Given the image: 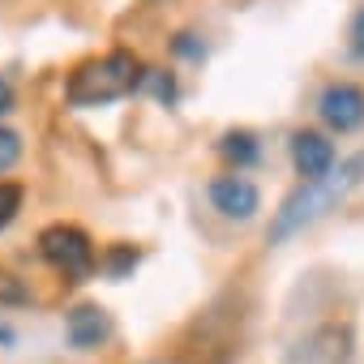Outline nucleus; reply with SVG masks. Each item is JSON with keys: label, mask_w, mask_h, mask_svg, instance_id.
<instances>
[{"label": "nucleus", "mask_w": 364, "mask_h": 364, "mask_svg": "<svg viewBox=\"0 0 364 364\" xmlns=\"http://www.w3.org/2000/svg\"><path fill=\"white\" fill-rule=\"evenodd\" d=\"M26 300H31L26 283L18 274H9V270H0V304H26Z\"/></svg>", "instance_id": "nucleus-11"}, {"label": "nucleus", "mask_w": 364, "mask_h": 364, "mask_svg": "<svg viewBox=\"0 0 364 364\" xmlns=\"http://www.w3.org/2000/svg\"><path fill=\"white\" fill-rule=\"evenodd\" d=\"M291 163L304 180H321L334 167V141L317 129H296L291 133Z\"/></svg>", "instance_id": "nucleus-7"}, {"label": "nucleus", "mask_w": 364, "mask_h": 364, "mask_svg": "<svg viewBox=\"0 0 364 364\" xmlns=\"http://www.w3.org/2000/svg\"><path fill=\"white\" fill-rule=\"evenodd\" d=\"M360 185H364V150L351 154V159H343V163H334L321 180H304L300 189H291L287 202L279 206L274 223H270V240H287L291 232L309 228L313 219H321L326 210H334Z\"/></svg>", "instance_id": "nucleus-1"}, {"label": "nucleus", "mask_w": 364, "mask_h": 364, "mask_svg": "<svg viewBox=\"0 0 364 364\" xmlns=\"http://www.w3.org/2000/svg\"><path fill=\"white\" fill-rule=\"evenodd\" d=\"M351 355V334L338 326H317L313 334L300 338V347L287 351V364H347Z\"/></svg>", "instance_id": "nucleus-6"}, {"label": "nucleus", "mask_w": 364, "mask_h": 364, "mask_svg": "<svg viewBox=\"0 0 364 364\" xmlns=\"http://www.w3.org/2000/svg\"><path fill=\"white\" fill-rule=\"evenodd\" d=\"M141 60L133 52H107V56H95L86 65H77L65 82V99L73 107H103V103H116L124 95H133L141 86Z\"/></svg>", "instance_id": "nucleus-2"}, {"label": "nucleus", "mask_w": 364, "mask_h": 364, "mask_svg": "<svg viewBox=\"0 0 364 364\" xmlns=\"http://www.w3.org/2000/svg\"><path fill=\"white\" fill-rule=\"evenodd\" d=\"M210 202L223 219H236V223H249L257 210H262V193L249 176L240 171H228V176H215L210 180Z\"/></svg>", "instance_id": "nucleus-5"}, {"label": "nucleus", "mask_w": 364, "mask_h": 364, "mask_svg": "<svg viewBox=\"0 0 364 364\" xmlns=\"http://www.w3.org/2000/svg\"><path fill=\"white\" fill-rule=\"evenodd\" d=\"M317 116L334 133H355L364 124V90L355 82H330L317 95Z\"/></svg>", "instance_id": "nucleus-4"}, {"label": "nucleus", "mask_w": 364, "mask_h": 364, "mask_svg": "<svg viewBox=\"0 0 364 364\" xmlns=\"http://www.w3.org/2000/svg\"><path fill=\"white\" fill-rule=\"evenodd\" d=\"M22 202H26V189H22V185H14V180H0V232H5V228L18 219Z\"/></svg>", "instance_id": "nucleus-10"}, {"label": "nucleus", "mask_w": 364, "mask_h": 364, "mask_svg": "<svg viewBox=\"0 0 364 364\" xmlns=\"http://www.w3.org/2000/svg\"><path fill=\"white\" fill-rule=\"evenodd\" d=\"M146 364H180V360H146Z\"/></svg>", "instance_id": "nucleus-16"}, {"label": "nucleus", "mask_w": 364, "mask_h": 364, "mask_svg": "<svg viewBox=\"0 0 364 364\" xmlns=\"http://www.w3.org/2000/svg\"><path fill=\"white\" fill-rule=\"evenodd\" d=\"M18 159H22V137H18L14 129L0 124V171H9Z\"/></svg>", "instance_id": "nucleus-12"}, {"label": "nucleus", "mask_w": 364, "mask_h": 364, "mask_svg": "<svg viewBox=\"0 0 364 364\" xmlns=\"http://www.w3.org/2000/svg\"><path fill=\"white\" fill-rule=\"evenodd\" d=\"M14 107V86H9V77L5 73H0V116H5Z\"/></svg>", "instance_id": "nucleus-15"}, {"label": "nucleus", "mask_w": 364, "mask_h": 364, "mask_svg": "<svg viewBox=\"0 0 364 364\" xmlns=\"http://www.w3.org/2000/svg\"><path fill=\"white\" fill-rule=\"evenodd\" d=\"M129 266H137V249H133V245H120V249L107 253V270H112V274H124Z\"/></svg>", "instance_id": "nucleus-13"}, {"label": "nucleus", "mask_w": 364, "mask_h": 364, "mask_svg": "<svg viewBox=\"0 0 364 364\" xmlns=\"http://www.w3.org/2000/svg\"><path fill=\"white\" fill-rule=\"evenodd\" d=\"M39 253H43V262H52L65 279H73V283H82V279H90V270H95V245H90V236L82 232V228H73V223H52V228H43L39 232Z\"/></svg>", "instance_id": "nucleus-3"}, {"label": "nucleus", "mask_w": 364, "mask_h": 364, "mask_svg": "<svg viewBox=\"0 0 364 364\" xmlns=\"http://www.w3.org/2000/svg\"><path fill=\"white\" fill-rule=\"evenodd\" d=\"M347 39H351V52H355V56H364V9L351 18V31H347Z\"/></svg>", "instance_id": "nucleus-14"}, {"label": "nucleus", "mask_w": 364, "mask_h": 364, "mask_svg": "<svg viewBox=\"0 0 364 364\" xmlns=\"http://www.w3.org/2000/svg\"><path fill=\"white\" fill-rule=\"evenodd\" d=\"M65 334L77 351H95L112 338V317L99 309V304H73L65 313Z\"/></svg>", "instance_id": "nucleus-8"}, {"label": "nucleus", "mask_w": 364, "mask_h": 364, "mask_svg": "<svg viewBox=\"0 0 364 364\" xmlns=\"http://www.w3.org/2000/svg\"><path fill=\"white\" fill-rule=\"evenodd\" d=\"M219 150L236 163V167H245V163H253L257 154H262V146H257V137L253 133H245V129H232V133H223L219 137Z\"/></svg>", "instance_id": "nucleus-9"}]
</instances>
